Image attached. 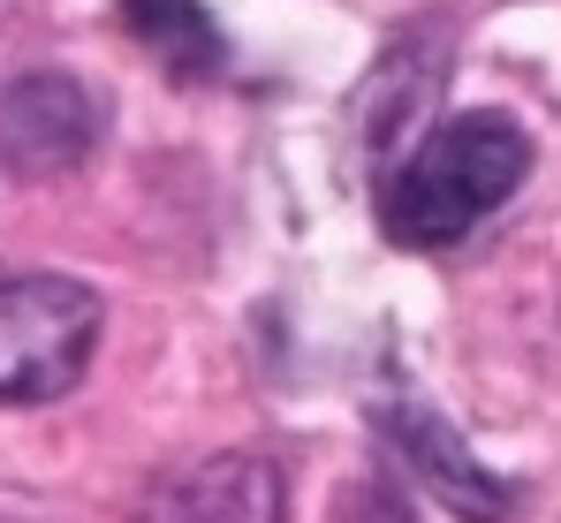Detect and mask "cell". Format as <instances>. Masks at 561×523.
<instances>
[{
    "label": "cell",
    "instance_id": "4",
    "mask_svg": "<svg viewBox=\"0 0 561 523\" xmlns=\"http://www.w3.org/2000/svg\"><path fill=\"white\" fill-rule=\"evenodd\" d=\"M145 523H288V478L259 447H220L152 486Z\"/></svg>",
    "mask_w": 561,
    "mask_h": 523
},
{
    "label": "cell",
    "instance_id": "2",
    "mask_svg": "<svg viewBox=\"0 0 561 523\" xmlns=\"http://www.w3.org/2000/svg\"><path fill=\"white\" fill-rule=\"evenodd\" d=\"M99 296L69 273H0V402H54L99 349Z\"/></svg>",
    "mask_w": 561,
    "mask_h": 523
},
{
    "label": "cell",
    "instance_id": "3",
    "mask_svg": "<svg viewBox=\"0 0 561 523\" xmlns=\"http://www.w3.org/2000/svg\"><path fill=\"white\" fill-rule=\"evenodd\" d=\"M106 137V106L84 77L61 69H31L15 84H0V168L23 182H54V174L84 168Z\"/></svg>",
    "mask_w": 561,
    "mask_h": 523
},
{
    "label": "cell",
    "instance_id": "6",
    "mask_svg": "<svg viewBox=\"0 0 561 523\" xmlns=\"http://www.w3.org/2000/svg\"><path fill=\"white\" fill-rule=\"evenodd\" d=\"M114 8H122L129 38H137L175 84H205V77L228 69V38H220V23H213L197 0H114Z\"/></svg>",
    "mask_w": 561,
    "mask_h": 523
},
{
    "label": "cell",
    "instance_id": "7",
    "mask_svg": "<svg viewBox=\"0 0 561 523\" xmlns=\"http://www.w3.org/2000/svg\"><path fill=\"white\" fill-rule=\"evenodd\" d=\"M0 523H8V516H0Z\"/></svg>",
    "mask_w": 561,
    "mask_h": 523
},
{
    "label": "cell",
    "instance_id": "5",
    "mask_svg": "<svg viewBox=\"0 0 561 523\" xmlns=\"http://www.w3.org/2000/svg\"><path fill=\"white\" fill-rule=\"evenodd\" d=\"M379 425H387V440L402 447V463L417 470V486H425L448 516H463V523H508L516 493H508V486L470 455L463 440H456V425H448L440 410H425V402L394 395V402L379 410Z\"/></svg>",
    "mask_w": 561,
    "mask_h": 523
},
{
    "label": "cell",
    "instance_id": "1",
    "mask_svg": "<svg viewBox=\"0 0 561 523\" xmlns=\"http://www.w3.org/2000/svg\"><path fill=\"white\" fill-rule=\"evenodd\" d=\"M531 174V137L493 114V106H470L448 114L440 129H425L379 182V220L394 243L410 251H448L463 243L485 213H501Z\"/></svg>",
    "mask_w": 561,
    "mask_h": 523
}]
</instances>
